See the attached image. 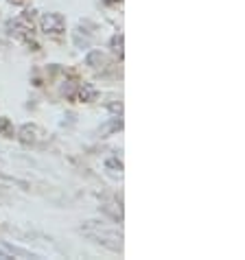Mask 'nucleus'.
Segmentation results:
<instances>
[{"label": "nucleus", "instance_id": "f257e3e1", "mask_svg": "<svg viewBox=\"0 0 245 260\" xmlns=\"http://www.w3.org/2000/svg\"><path fill=\"white\" fill-rule=\"evenodd\" d=\"M42 26L46 33H62L64 31V18L59 13H48L44 20H42Z\"/></svg>", "mask_w": 245, "mask_h": 260}, {"label": "nucleus", "instance_id": "f03ea898", "mask_svg": "<svg viewBox=\"0 0 245 260\" xmlns=\"http://www.w3.org/2000/svg\"><path fill=\"white\" fill-rule=\"evenodd\" d=\"M94 96V88H85V90H81V98L83 101H88V98H92Z\"/></svg>", "mask_w": 245, "mask_h": 260}]
</instances>
